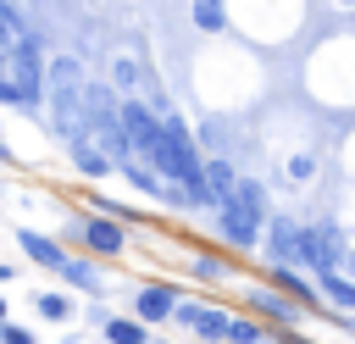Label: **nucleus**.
<instances>
[{
  "label": "nucleus",
  "instance_id": "obj_1",
  "mask_svg": "<svg viewBox=\"0 0 355 344\" xmlns=\"http://www.w3.org/2000/svg\"><path fill=\"white\" fill-rule=\"evenodd\" d=\"M89 72L78 55H55L50 61V78H44V100H50V122L67 144H83L89 139Z\"/></svg>",
  "mask_w": 355,
  "mask_h": 344
},
{
  "label": "nucleus",
  "instance_id": "obj_2",
  "mask_svg": "<svg viewBox=\"0 0 355 344\" xmlns=\"http://www.w3.org/2000/svg\"><path fill=\"white\" fill-rule=\"evenodd\" d=\"M44 78H50V72L39 67V44L22 39V44L11 50L6 72H0V100H6V105H33L39 89H44Z\"/></svg>",
  "mask_w": 355,
  "mask_h": 344
},
{
  "label": "nucleus",
  "instance_id": "obj_3",
  "mask_svg": "<svg viewBox=\"0 0 355 344\" xmlns=\"http://www.w3.org/2000/svg\"><path fill=\"white\" fill-rule=\"evenodd\" d=\"M122 128H128L133 155L155 161V150H161V139H166V111H150L139 94H122Z\"/></svg>",
  "mask_w": 355,
  "mask_h": 344
},
{
  "label": "nucleus",
  "instance_id": "obj_4",
  "mask_svg": "<svg viewBox=\"0 0 355 344\" xmlns=\"http://www.w3.org/2000/svg\"><path fill=\"white\" fill-rule=\"evenodd\" d=\"M344 261H349V244H344L338 222H316V227H305L300 266H311L316 277H327V272H344Z\"/></svg>",
  "mask_w": 355,
  "mask_h": 344
},
{
  "label": "nucleus",
  "instance_id": "obj_5",
  "mask_svg": "<svg viewBox=\"0 0 355 344\" xmlns=\"http://www.w3.org/2000/svg\"><path fill=\"white\" fill-rule=\"evenodd\" d=\"M300 244H305L300 222H288V216L266 222V255H272V266H300Z\"/></svg>",
  "mask_w": 355,
  "mask_h": 344
},
{
  "label": "nucleus",
  "instance_id": "obj_6",
  "mask_svg": "<svg viewBox=\"0 0 355 344\" xmlns=\"http://www.w3.org/2000/svg\"><path fill=\"white\" fill-rule=\"evenodd\" d=\"M178 289H166V283H144L139 294H133V316L139 322H172L178 316Z\"/></svg>",
  "mask_w": 355,
  "mask_h": 344
},
{
  "label": "nucleus",
  "instance_id": "obj_7",
  "mask_svg": "<svg viewBox=\"0 0 355 344\" xmlns=\"http://www.w3.org/2000/svg\"><path fill=\"white\" fill-rule=\"evenodd\" d=\"M178 322H183V327H194L205 344H222V338H227V327H233V316H227L222 305H178Z\"/></svg>",
  "mask_w": 355,
  "mask_h": 344
},
{
  "label": "nucleus",
  "instance_id": "obj_8",
  "mask_svg": "<svg viewBox=\"0 0 355 344\" xmlns=\"http://www.w3.org/2000/svg\"><path fill=\"white\" fill-rule=\"evenodd\" d=\"M216 227H222L227 250H255V244H261V227H255L233 200H222V205H216Z\"/></svg>",
  "mask_w": 355,
  "mask_h": 344
},
{
  "label": "nucleus",
  "instance_id": "obj_9",
  "mask_svg": "<svg viewBox=\"0 0 355 344\" xmlns=\"http://www.w3.org/2000/svg\"><path fill=\"white\" fill-rule=\"evenodd\" d=\"M78 239H83L89 250H100V255H122V250H128V233H122L111 216H83V222H78Z\"/></svg>",
  "mask_w": 355,
  "mask_h": 344
},
{
  "label": "nucleus",
  "instance_id": "obj_10",
  "mask_svg": "<svg viewBox=\"0 0 355 344\" xmlns=\"http://www.w3.org/2000/svg\"><path fill=\"white\" fill-rule=\"evenodd\" d=\"M17 244H22L28 261H39V266H50V272H67V255H61L55 239H44V233H33V227H17Z\"/></svg>",
  "mask_w": 355,
  "mask_h": 344
},
{
  "label": "nucleus",
  "instance_id": "obj_11",
  "mask_svg": "<svg viewBox=\"0 0 355 344\" xmlns=\"http://www.w3.org/2000/svg\"><path fill=\"white\" fill-rule=\"evenodd\" d=\"M250 311H261V316H266V322H277V327L300 322V300H283V294H272L266 283H261V289H250Z\"/></svg>",
  "mask_w": 355,
  "mask_h": 344
},
{
  "label": "nucleus",
  "instance_id": "obj_12",
  "mask_svg": "<svg viewBox=\"0 0 355 344\" xmlns=\"http://www.w3.org/2000/svg\"><path fill=\"white\" fill-rule=\"evenodd\" d=\"M233 205L255 222V227H266V183L261 178H239V189H233Z\"/></svg>",
  "mask_w": 355,
  "mask_h": 344
},
{
  "label": "nucleus",
  "instance_id": "obj_13",
  "mask_svg": "<svg viewBox=\"0 0 355 344\" xmlns=\"http://www.w3.org/2000/svg\"><path fill=\"white\" fill-rule=\"evenodd\" d=\"M205 189H211V200L222 205V200H233V189H239V172H233L222 155H211V161H205Z\"/></svg>",
  "mask_w": 355,
  "mask_h": 344
},
{
  "label": "nucleus",
  "instance_id": "obj_14",
  "mask_svg": "<svg viewBox=\"0 0 355 344\" xmlns=\"http://www.w3.org/2000/svg\"><path fill=\"white\" fill-rule=\"evenodd\" d=\"M122 178H128L133 189H144V194H155V200H172V194H166V183H161V178H155V172H150V166H144L139 155H128V161H122Z\"/></svg>",
  "mask_w": 355,
  "mask_h": 344
},
{
  "label": "nucleus",
  "instance_id": "obj_15",
  "mask_svg": "<svg viewBox=\"0 0 355 344\" xmlns=\"http://www.w3.org/2000/svg\"><path fill=\"white\" fill-rule=\"evenodd\" d=\"M316 289H322V300H333L338 311H355V283H349L344 272H327V277H316Z\"/></svg>",
  "mask_w": 355,
  "mask_h": 344
},
{
  "label": "nucleus",
  "instance_id": "obj_16",
  "mask_svg": "<svg viewBox=\"0 0 355 344\" xmlns=\"http://www.w3.org/2000/svg\"><path fill=\"white\" fill-rule=\"evenodd\" d=\"M72 161H78V172H89V178H100V172H111V155L94 144V139H83V144H72Z\"/></svg>",
  "mask_w": 355,
  "mask_h": 344
},
{
  "label": "nucleus",
  "instance_id": "obj_17",
  "mask_svg": "<svg viewBox=\"0 0 355 344\" xmlns=\"http://www.w3.org/2000/svg\"><path fill=\"white\" fill-rule=\"evenodd\" d=\"M266 277H272V283H277V289H288V294H294V300H300V305H311V300H316V289H311V283H305V277H300V272H294V266H272V272H266Z\"/></svg>",
  "mask_w": 355,
  "mask_h": 344
},
{
  "label": "nucleus",
  "instance_id": "obj_18",
  "mask_svg": "<svg viewBox=\"0 0 355 344\" xmlns=\"http://www.w3.org/2000/svg\"><path fill=\"white\" fill-rule=\"evenodd\" d=\"M105 338H111V344H144L150 333H144L139 316H111V322H105Z\"/></svg>",
  "mask_w": 355,
  "mask_h": 344
},
{
  "label": "nucleus",
  "instance_id": "obj_19",
  "mask_svg": "<svg viewBox=\"0 0 355 344\" xmlns=\"http://www.w3.org/2000/svg\"><path fill=\"white\" fill-rule=\"evenodd\" d=\"M33 305H39V316H44V322H67V316H72V300H67V294H55V289H39V294H33Z\"/></svg>",
  "mask_w": 355,
  "mask_h": 344
},
{
  "label": "nucleus",
  "instance_id": "obj_20",
  "mask_svg": "<svg viewBox=\"0 0 355 344\" xmlns=\"http://www.w3.org/2000/svg\"><path fill=\"white\" fill-rule=\"evenodd\" d=\"M222 22H227V17H222V6H216V0H200V6H194V28L222 33Z\"/></svg>",
  "mask_w": 355,
  "mask_h": 344
},
{
  "label": "nucleus",
  "instance_id": "obj_21",
  "mask_svg": "<svg viewBox=\"0 0 355 344\" xmlns=\"http://www.w3.org/2000/svg\"><path fill=\"white\" fill-rule=\"evenodd\" d=\"M133 83H139V55L116 50V89H133Z\"/></svg>",
  "mask_w": 355,
  "mask_h": 344
},
{
  "label": "nucleus",
  "instance_id": "obj_22",
  "mask_svg": "<svg viewBox=\"0 0 355 344\" xmlns=\"http://www.w3.org/2000/svg\"><path fill=\"white\" fill-rule=\"evenodd\" d=\"M61 277H67L72 289H94V266H89V261H67V272H61Z\"/></svg>",
  "mask_w": 355,
  "mask_h": 344
},
{
  "label": "nucleus",
  "instance_id": "obj_23",
  "mask_svg": "<svg viewBox=\"0 0 355 344\" xmlns=\"http://www.w3.org/2000/svg\"><path fill=\"white\" fill-rule=\"evenodd\" d=\"M227 338H233V344H261V322H239V316H233Z\"/></svg>",
  "mask_w": 355,
  "mask_h": 344
},
{
  "label": "nucleus",
  "instance_id": "obj_24",
  "mask_svg": "<svg viewBox=\"0 0 355 344\" xmlns=\"http://www.w3.org/2000/svg\"><path fill=\"white\" fill-rule=\"evenodd\" d=\"M0 344H33V333H28V327H11V322H6V327H0Z\"/></svg>",
  "mask_w": 355,
  "mask_h": 344
},
{
  "label": "nucleus",
  "instance_id": "obj_25",
  "mask_svg": "<svg viewBox=\"0 0 355 344\" xmlns=\"http://www.w3.org/2000/svg\"><path fill=\"white\" fill-rule=\"evenodd\" d=\"M288 172H294V178H311V172H316V155H294Z\"/></svg>",
  "mask_w": 355,
  "mask_h": 344
},
{
  "label": "nucleus",
  "instance_id": "obj_26",
  "mask_svg": "<svg viewBox=\"0 0 355 344\" xmlns=\"http://www.w3.org/2000/svg\"><path fill=\"white\" fill-rule=\"evenodd\" d=\"M222 272H227V266H222V261H211V255H205V261H194V277H222Z\"/></svg>",
  "mask_w": 355,
  "mask_h": 344
},
{
  "label": "nucleus",
  "instance_id": "obj_27",
  "mask_svg": "<svg viewBox=\"0 0 355 344\" xmlns=\"http://www.w3.org/2000/svg\"><path fill=\"white\" fill-rule=\"evenodd\" d=\"M344 277H349V283H355V250H349V261H344Z\"/></svg>",
  "mask_w": 355,
  "mask_h": 344
},
{
  "label": "nucleus",
  "instance_id": "obj_28",
  "mask_svg": "<svg viewBox=\"0 0 355 344\" xmlns=\"http://www.w3.org/2000/svg\"><path fill=\"white\" fill-rule=\"evenodd\" d=\"M6 316H11V311H6V294H0V327H6Z\"/></svg>",
  "mask_w": 355,
  "mask_h": 344
},
{
  "label": "nucleus",
  "instance_id": "obj_29",
  "mask_svg": "<svg viewBox=\"0 0 355 344\" xmlns=\"http://www.w3.org/2000/svg\"><path fill=\"white\" fill-rule=\"evenodd\" d=\"M6 277H11V266H0V283H6Z\"/></svg>",
  "mask_w": 355,
  "mask_h": 344
}]
</instances>
